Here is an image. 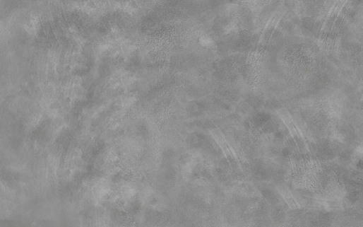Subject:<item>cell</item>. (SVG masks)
Segmentation results:
<instances>
[{"label": "cell", "instance_id": "6da1fadb", "mask_svg": "<svg viewBox=\"0 0 363 227\" xmlns=\"http://www.w3.org/2000/svg\"><path fill=\"white\" fill-rule=\"evenodd\" d=\"M200 43L205 47H210L213 45L214 42L210 37L204 36L200 39Z\"/></svg>", "mask_w": 363, "mask_h": 227}]
</instances>
